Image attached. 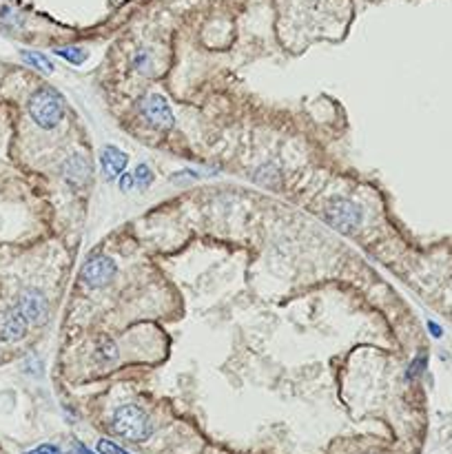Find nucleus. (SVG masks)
<instances>
[{
	"mask_svg": "<svg viewBox=\"0 0 452 454\" xmlns=\"http://www.w3.org/2000/svg\"><path fill=\"white\" fill-rule=\"evenodd\" d=\"M115 273H118V266H115L111 258H107V255H96V258H91L85 264L83 282L87 288H102L113 282Z\"/></svg>",
	"mask_w": 452,
	"mask_h": 454,
	"instance_id": "423d86ee",
	"label": "nucleus"
},
{
	"mask_svg": "<svg viewBox=\"0 0 452 454\" xmlns=\"http://www.w3.org/2000/svg\"><path fill=\"white\" fill-rule=\"evenodd\" d=\"M25 454H62V450L53 444H42L38 448H33L31 452H25Z\"/></svg>",
	"mask_w": 452,
	"mask_h": 454,
	"instance_id": "a211bd4d",
	"label": "nucleus"
},
{
	"mask_svg": "<svg viewBox=\"0 0 452 454\" xmlns=\"http://www.w3.org/2000/svg\"><path fill=\"white\" fill-rule=\"evenodd\" d=\"M96 450H98V454H131V452H126L124 448H120L118 444H113V441H109V439H100Z\"/></svg>",
	"mask_w": 452,
	"mask_h": 454,
	"instance_id": "4468645a",
	"label": "nucleus"
},
{
	"mask_svg": "<svg viewBox=\"0 0 452 454\" xmlns=\"http://www.w3.org/2000/svg\"><path fill=\"white\" fill-rule=\"evenodd\" d=\"M98 357L102 362H113V359L118 357V346H115L111 337H102L98 342Z\"/></svg>",
	"mask_w": 452,
	"mask_h": 454,
	"instance_id": "f8f14e48",
	"label": "nucleus"
},
{
	"mask_svg": "<svg viewBox=\"0 0 452 454\" xmlns=\"http://www.w3.org/2000/svg\"><path fill=\"white\" fill-rule=\"evenodd\" d=\"M56 56H60L65 58L67 62H72V65H83L87 60V51L83 49V47H56Z\"/></svg>",
	"mask_w": 452,
	"mask_h": 454,
	"instance_id": "9b49d317",
	"label": "nucleus"
},
{
	"mask_svg": "<svg viewBox=\"0 0 452 454\" xmlns=\"http://www.w3.org/2000/svg\"><path fill=\"white\" fill-rule=\"evenodd\" d=\"M326 222L337 228L342 233H351L359 224H362V208H359L353 200H346V197H335L333 202H328L326 211H324Z\"/></svg>",
	"mask_w": 452,
	"mask_h": 454,
	"instance_id": "7ed1b4c3",
	"label": "nucleus"
},
{
	"mask_svg": "<svg viewBox=\"0 0 452 454\" xmlns=\"http://www.w3.org/2000/svg\"><path fill=\"white\" fill-rule=\"evenodd\" d=\"M20 315L25 317L27 323L31 326H42L49 319V301L38 288H25L18 297V306Z\"/></svg>",
	"mask_w": 452,
	"mask_h": 454,
	"instance_id": "39448f33",
	"label": "nucleus"
},
{
	"mask_svg": "<svg viewBox=\"0 0 452 454\" xmlns=\"http://www.w3.org/2000/svg\"><path fill=\"white\" fill-rule=\"evenodd\" d=\"M27 111L40 129H56L65 118V98L51 87H40L38 91L31 93Z\"/></svg>",
	"mask_w": 452,
	"mask_h": 454,
	"instance_id": "f257e3e1",
	"label": "nucleus"
},
{
	"mask_svg": "<svg viewBox=\"0 0 452 454\" xmlns=\"http://www.w3.org/2000/svg\"><path fill=\"white\" fill-rule=\"evenodd\" d=\"M111 430L118 437L133 441V444H142L151 435H153V426H151L149 414L137 408L133 403L120 405L111 417Z\"/></svg>",
	"mask_w": 452,
	"mask_h": 454,
	"instance_id": "f03ea898",
	"label": "nucleus"
},
{
	"mask_svg": "<svg viewBox=\"0 0 452 454\" xmlns=\"http://www.w3.org/2000/svg\"><path fill=\"white\" fill-rule=\"evenodd\" d=\"M91 176H94V167H91V160L85 153H74L72 158L65 160L62 165V178L74 184V186H85Z\"/></svg>",
	"mask_w": 452,
	"mask_h": 454,
	"instance_id": "6e6552de",
	"label": "nucleus"
},
{
	"mask_svg": "<svg viewBox=\"0 0 452 454\" xmlns=\"http://www.w3.org/2000/svg\"><path fill=\"white\" fill-rule=\"evenodd\" d=\"M27 321L20 315L18 308H5L0 312V339L7 344H16L25 339L27 335Z\"/></svg>",
	"mask_w": 452,
	"mask_h": 454,
	"instance_id": "0eeeda50",
	"label": "nucleus"
},
{
	"mask_svg": "<svg viewBox=\"0 0 452 454\" xmlns=\"http://www.w3.org/2000/svg\"><path fill=\"white\" fill-rule=\"evenodd\" d=\"M100 162H102L104 176H107L109 182H113V180H118L122 173H124L126 165H129V155H126L124 151H120L118 146L107 144V146L102 149Z\"/></svg>",
	"mask_w": 452,
	"mask_h": 454,
	"instance_id": "1a4fd4ad",
	"label": "nucleus"
},
{
	"mask_svg": "<svg viewBox=\"0 0 452 454\" xmlns=\"http://www.w3.org/2000/svg\"><path fill=\"white\" fill-rule=\"evenodd\" d=\"M140 111L144 120L160 131H171L176 126V115H173L167 98L160 96V93H149L140 104Z\"/></svg>",
	"mask_w": 452,
	"mask_h": 454,
	"instance_id": "20e7f679",
	"label": "nucleus"
},
{
	"mask_svg": "<svg viewBox=\"0 0 452 454\" xmlns=\"http://www.w3.org/2000/svg\"><path fill=\"white\" fill-rule=\"evenodd\" d=\"M22 60H25L27 65H31L33 69H38V72L42 74H53V62L49 60L44 53H38V51H22Z\"/></svg>",
	"mask_w": 452,
	"mask_h": 454,
	"instance_id": "9d476101",
	"label": "nucleus"
},
{
	"mask_svg": "<svg viewBox=\"0 0 452 454\" xmlns=\"http://www.w3.org/2000/svg\"><path fill=\"white\" fill-rule=\"evenodd\" d=\"M133 184H135L133 173H122V176L118 178V186H120L122 193H129V191L133 189Z\"/></svg>",
	"mask_w": 452,
	"mask_h": 454,
	"instance_id": "f3484780",
	"label": "nucleus"
},
{
	"mask_svg": "<svg viewBox=\"0 0 452 454\" xmlns=\"http://www.w3.org/2000/svg\"><path fill=\"white\" fill-rule=\"evenodd\" d=\"M149 67H151V53L147 49H140L133 58V69L135 72H147Z\"/></svg>",
	"mask_w": 452,
	"mask_h": 454,
	"instance_id": "2eb2a0df",
	"label": "nucleus"
},
{
	"mask_svg": "<svg viewBox=\"0 0 452 454\" xmlns=\"http://www.w3.org/2000/svg\"><path fill=\"white\" fill-rule=\"evenodd\" d=\"M426 364H428L426 355H419V357H417L415 362L410 364V368H408V375H405V377H408V379H415V377H419L421 372L426 370Z\"/></svg>",
	"mask_w": 452,
	"mask_h": 454,
	"instance_id": "dca6fc26",
	"label": "nucleus"
},
{
	"mask_svg": "<svg viewBox=\"0 0 452 454\" xmlns=\"http://www.w3.org/2000/svg\"><path fill=\"white\" fill-rule=\"evenodd\" d=\"M133 178H135V186H137V189H142V191L149 189L151 182L156 180L153 171H151L149 165H137V169H135V173H133Z\"/></svg>",
	"mask_w": 452,
	"mask_h": 454,
	"instance_id": "ddd939ff",
	"label": "nucleus"
},
{
	"mask_svg": "<svg viewBox=\"0 0 452 454\" xmlns=\"http://www.w3.org/2000/svg\"><path fill=\"white\" fill-rule=\"evenodd\" d=\"M428 330H430V333H433V337H437V339L444 335V328H442V326H437L435 321H428Z\"/></svg>",
	"mask_w": 452,
	"mask_h": 454,
	"instance_id": "6ab92c4d",
	"label": "nucleus"
}]
</instances>
